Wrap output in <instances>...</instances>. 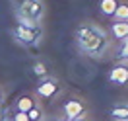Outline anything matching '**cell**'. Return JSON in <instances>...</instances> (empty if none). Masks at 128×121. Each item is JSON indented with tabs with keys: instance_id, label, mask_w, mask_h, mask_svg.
I'll return each mask as SVG.
<instances>
[{
	"instance_id": "20",
	"label": "cell",
	"mask_w": 128,
	"mask_h": 121,
	"mask_svg": "<svg viewBox=\"0 0 128 121\" xmlns=\"http://www.w3.org/2000/svg\"><path fill=\"white\" fill-rule=\"evenodd\" d=\"M50 121H58V119H50Z\"/></svg>"
},
{
	"instance_id": "11",
	"label": "cell",
	"mask_w": 128,
	"mask_h": 121,
	"mask_svg": "<svg viewBox=\"0 0 128 121\" xmlns=\"http://www.w3.org/2000/svg\"><path fill=\"white\" fill-rule=\"evenodd\" d=\"M111 117L114 121H128V105H114L111 109Z\"/></svg>"
},
{
	"instance_id": "18",
	"label": "cell",
	"mask_w": 128,
	"mask_h": 121,
	"mask_svg": "<svg viewBox=\"0 0 128 121\" xmlns=\"http://www.w3.org/2000/svg\"><path fill=\"white\" fill-rule=\"evenodd\" d=\"M0 121H8V115H6V113H2V111H0Z\"/></svg>"
},
{
	"instance_id": "15",
	"label": "cell",
	"mask_w": 128,
	"mask_h": 121,
	"mask_svg": "<svg viewBox=\"0 0 128 121\" xmlns=\"http://www.w3.org/2000/svg\"><path fill=\"white\" fill-rule=\"evenodd\" d=\"M33 74H35V76H41V78H45V76L48 74V68L39 61V63H35V65H33Z\"/></svg>"
},
{
	"instance_id": "9",
	"label": "cell",
	"mask_w": 128,
	"mask_h": 121,
	"mask_svg": "<svg viewBox=\"0 0 128 121\" xmlns=\"http://www.w3.org/2000/svg\"><path fill=\"white\" fill-rule=\"evenodd\" d=\"M118 2L120 0H101V2H99V12H101L103 16H107V18H112L114 10L118 6Z\"/></svg>"
},
{
	"instance_id": "5",
	"label": "cell",
	"mask_w": 128,
	"mask_h": 121,
	"mask_svg": "<svg viewBox=\"0 0 128 121\" xmlns=\"http://www.w3.org/2000/svg\"><path fill=\"white\" fill-rule=\"evenodd\" d=\"M86 109H88V107H86V104H84L82 100L70 98V100L64 104V121H72V119H76V117L84 115Z\"/></svg>"
},
{
	"instance_id": "6",
	"label": "cell",
	"mask_w": 128,
	"mask_h": 121,
	"mask_svg": "<svg viewBox=\"0 0 128 121\" xmlns=\"http://www.w3.org/2000/svg\"><path fill=\"white\" fill-rule=\"evenodd\" d=\"M109 82L116 84V86H128V65L116 63L109 70Z\"/></svg>"
},
{
	"instance_id": "1",
	"label": "cell",
	"mask_w": 128,
	"mask_h": 121,
	"mask_svg": "<svg viewBox=\"0 0 128 121\" xmlns=\"http://www.w3.org/2000/svg\"><path fill=\"white\" fill-rule=\"evenodd\" d=\"M76 43L89 57H103L111 45L109 35L97 24H82L76 29Z\"/></svg>"
},
{
	"instance_id": "14",
	"label": "cell",
	"mask_w": 128,
	"mask_h": 121,
	"mask_svg": "<svg viewBox=\"0 0 128 121\" xmlns=\"http://www.w3.org/2000/svg\"><path fill=\"white\" fill-rule=\"evenodd\" d=\"M27 117H29V121H43V109L39 105H35L27 111Z\"/></svg>"
},
{
	"instance_id": "16",
	"label": "cell",
	"mask_w": 128,
	"mask_h": 121,
	"mask_svg": "<svg viewBox=\"0 0 128 121\" xmlns=\"http://www.w3.org/2000/svg\"><path fill=\"white\" fill-rule=\"evenodd\" d=\"M14 121H29V117H27V113L25 111H14V117H12Z\"/></svg>"
},
{
	"instance_id": "19",
	"label": "cell",
	"mask_w": 128,
	"mask_h": 121,
	"mask_svg": "<svg viewBox=\"0 0 128 121\" xmlns=\"http://www.w3.org/2000/svg\"><path fill=\"white\" fill-rule=\"evenodd\" d=\"M2 98H4V92H2V88H0V102H2Z\"/></svg>"
},
{
	"instance_id": "12",
	"label": "cell",
	"mask_w": 128,
	"mask_h": 121,
	"mask_svg": "<svg viewBox=\"0 0 128 121\" xmlns=\"http://www.w3.org/2000/svg\"><path fill=\"white\" fill-rule=\"evenodd\" d=\"M112 20H118V22H128V2H118V6L112 14Z\"/></svg>"
},
{
	"instance_id": "3",
	"label": "cell",
	"mask_w": 128,
	"mask_h": 121,
	"mask_svg": "<svg viewBox=\"0 0 128 121\" xmlns=\"http://www.w3.org/2000/svg\"><path fill=\"white\" fill-rule=\"evenodd\" d=\"M58 80L52 78V76H48V78H43V80L37 84V88H35V96L41 98V100H52V98L58 94Z\"/></svg>"
},
{
	"instance_id": "17",
	"label": "cell",
	"mask_w": 128,
	"mask_h": 121,
	"mask_svg": "<svg viewBox=\"0 0 128 121\" xmlns=\"http://www.w3.org/2000/svg\"><path fill=\"white\" fill-rule=\"evenodd\" d=\"M72 121H88V117H86V113H84V115H80V117H76V119H72Z\"/></svg>"
},
{
	"instance_id": "7",
	"label": "cell",
	"mask_w": 128,
	"mask_h": 121,
	"mask_svg": "<svg viewBox=\"0 0 128 121\" xmlns=\"http://www.w3.org/2000/svg\"><path fill=\"white\" fill-rule=\"evenodd\" d=\"M109 29H111V37L114 41H118V43L128 37V22H118V20H114Z\"/></svg>"
},
{
	"instance_id": "4",
	"label": "cell",
	"mask_w": 128,
	"mask_h": 121,
	"mask_svg": "<svg viewBox=\"0 0 128 121\" xmlns=\"http://www.w3.org/2000/svg\"><path fill=\"white\" fill-rule=\"evenodd\" d=\"M12 35H14V39H18L20 43H24V45H31V43L35 45L41 39V29H27V27L16 25L12 29Z\"/></svg>"
},
{
	"instance_id": "13",
	"label": "cell",
	"mask_w": 128,
	"mask_h": 121,
	"mask_svg": "<svg viewBox=\"0 0 128 121\" xmlns=\"http://www.w3.org/2000/svg\"><path fill=\"white\" fill-rule=\"evenodd\" d=\"M116 59L118 61H128V41H120L118 49H116Z\"/></svg>"
},
{
	"instance_id": "10",
	"label": "cell",
	"mask_w": 128,
	"mask_h": 121,
	"mask_svg": "<svg viewBox=\"0 0 128 121\" xmlns=\"http://www.w3.org/2000/svg\"><path fill=\"white\" fill-rule=\"evenodd\" d=\"M16 20H18V25H22V27H27V29H41L39 24H37L35 20L27 18L25 14H22V12H16Z\"/></svg>"
},
{
	"instance_id": "8",
	"label": "cell",
	"mask_w": 128,
	"mask_h": 121,
	"mask_svg": "<svg viewBox=\"0 0 128 121\" xmlns=\"http://www.w3.org/2000/svg\"><path fill=\"white\" fill-rule=\"evenodd\" d=\"M37 105V102H35V98L31 96V94H22V96L16 100V111H29L31 107H35Z\"/></svg>"
},
{
	"instance_id": "2",
	"label": "cell",
	"mask_w": 128,
	"mask_h": 121,
	"mask_svg": "<svg viewBox=\"0 0 128 121\" xmlns=\"http://www.w3.org/2000/svg\"><path fill=\"white\" fill-rule=\"evenodd\" d=\"M18 12L25 14L27 18H31V20H35L39 24L41 20H43V14H45V6H43L41 0H22Z\"/></svg>"
}]
</instances>
